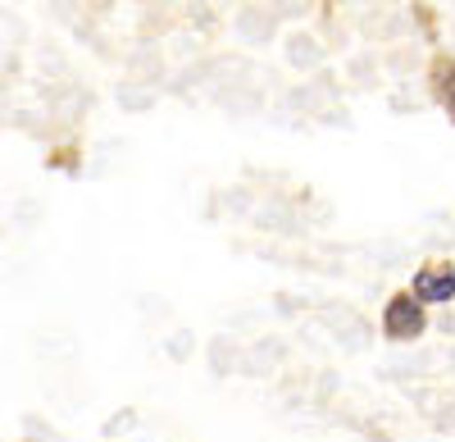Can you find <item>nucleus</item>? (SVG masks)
<instances>
[{"instance_id":"obj_2","label":"nucleus","mask_w":455,"mask_h":442,"mask_svg":"<svg viewBox=\"0 0 455 442\" xmlns=\"http://www.w3.org/2000/svg\"><path fill=\"white\" fill-rule=\"evenodd\" d=\"M383 328H387V338H396V342H405V338H419V334H424V306L414 301L410 292H396V297L387 301Z\"/></svg>"},{"instance_id":"obj_3","label":"nucleus","mask_w":455,"mask_h":442,"mask_svg":"<svg viewBox=\"0 0 455 442\" xmlns=\"http://www.w3.org/2000/svg\"><path fill=\"white\" fill-rule=\"evenodd\" d=\"M433 92H437L442 109L455 119V60H437L433 64Z\"/></svg>"},{"instance_id":"obj_1","label":"nucleus","mask_w":455,"mask_h":442,"mask_svg":"<svg viewBox=\"0 0 455 442\" xmlns=\"http://www.w3.org/2000/svg\"><path fill=\"white\" fill-rule=\"evenodd\" d=\"M410 297L419 301V306H442V301H451V297H455V265H446V261H428L419 274H414Z\"/></svg>"}]
</instances>
